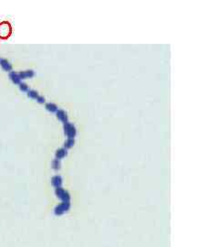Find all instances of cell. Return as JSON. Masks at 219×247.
Returning a JSON list of instances; mask_svg holds the SVG:
<instances>
[{
    "mask_svg": "<svg viewBox=\"0 0 219 247\" xmlns=\"http://www.w3.org/2000/svg\"><path fill=\"white\" fill-rule=\"evenodd\" d=\"M12 32V28L7 21H3L0 23V39H7Z\"/></svg>",
    "mask_w": 219,
    "mask_h": 247,
    "instance_id": "obj_1",
    "label": "cell"
},
{
    "mask_svg": "<svg viewBox=\"0 0 219 247\" xmlns=\"http://www.w3.org/2000/svg\"><path fill=\"white\" fill-rule=\"evenodd\" d=\"M65 130H66V134H67L69 137H73V136H75L76 131H75V128H74V126H73V125H71L66 123Z\"/></svg>",
    "mask_w": 219,
    "mask_h": 247,
    "instance_id": "obj_2",
    "label": "cell"
},
{
    "mask_svg": "<svg viewBox=\"0 0 219 247\" xmlns=\"http://www.w3.org/2000/svg\"><path fill=\"white\" fill-rule=\"evenodd\" d=\"M0 64H1V66L3 67L4 70L6 71H10L11 70V65L9 64V62L6 60H0Z\"/></svg>",
    "mask_w": 219,
    "mask_h": 247,
    "instance_id": "obj_3",
    "label": "cell"
},
{
    "mask_svg": "<svg viewBox=\"0 0 219 247\" xmlns=\"http://www.w3.org/2000/svg\"><path fill=\"white\" fill-rule=\"evenodd\" d=\"M10 78L12 79V81L15 82V83H18L19 82H20V77H19V75L18 74H17L16 72H11L10 73Z\"/></svg>",
    "mask_w": 219,
    "mask_h": 247,
    "instance_id": "obj_4",
    "label": "cell"
},
{
    "mask_svg": "<svg viewBox=\"0 0 219 247\" xmlns=\"http://www.w3.org/2000/svg\"><path fill=\"white\" fill-rule=\"evenodd\" d=\"M19 75V77L20 79H23L25 77H31V76H33V71H24V72H21Z\"/></svg>",
    "mask_w": 219,
    "mask_h": 247,
    "instance_id": "obj_5",
    "label": "cell"
},
{
    "mask_svg": "<svg viewBox=\"0 0 219 247\" xmlns=\"http://www.w3.org/2000/svg\"><path fill=\"white\" fill-rule=\"evenodd\" d=\"M58 117L63 122H65V124L67 123V116H66V114L64 113V111H59L58 112Z\"/></svg>",
    "mask_w": 219,
    "mask_h": 247,
    "instance_id": "obj_6",
    "label": "cell"
},
{
    "mask_svg": "<svg viewBox=\"0 0 219 247\" xmlns=\"http://www.w3.org/2000/svg\"><path fill=\"white\" fill-rule=\"evenodd\" d=\"M46 108L48 110V111H51V112H55L57 111V106L53 103H48L46 105Z\"/></svg>",
    "mask_w": 219,
    "mask_h": 247,
    "instance_id": "obj_7",
    "label": "cell"
},
{
    "mask_svg": "<svg viewBox=\"0 0 219 247\" xmlns=\"http://www.w3.org/2000/svg\"><path fill=\"white\" fill-rule=\"evenodd\" d=\"M28 96H30L31 98L38 99V93H36V92H34V91H29V92H28Z\"/></svg>",
    "mask_w": 219,
    "mask_h": 247,
    "instance_id": "obj_8",
    "label": "cell"
},
{
    "mask_svg": "<svg viewBox=\"0 0 219 247\" xmlns=\"http://www.w3.org/2000/svg\"><path fill=\"white\" fill-rule=\"evenodd\" d=\"M20 89H21L22 91H27V90L28 89V87H27V84H25V83H21V84H20Z\"/></svg>",
    "mask_w": 219,
    "mask_h": 247,
    "instance_id": "obj_9",
    "label": "cell"
},
{
    "mask_svg": "<svg viewBox=\"0 0 219 247\" xmlns=\"http://www.w3.org/2000/svg\"><path fill=\"white\" fill-rule=\"evenodd\" d=\"M38 101L39 103H44V102H45V99H44L43 97H40V96H38Z\"/></svg>",
    "mask_w": 219,
    "mask_h": 247,
    "instance_id": "obj_10",
    "label": "cell"
}]
</instances>
